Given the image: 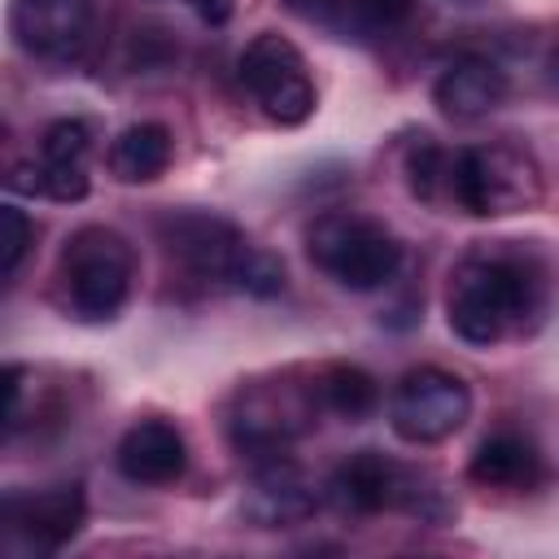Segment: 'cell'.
<instances>
[{
	"instance_id": "cell-18",
	"label": "cell",
	"mask_w": 559,
	"mask_h": 559,
	"mask_svg": "<svg viewBox=\"0 0 559 559\" xmlns=\"http://www.w3.org/2000/svg\"><path fill=\"white\" fill-rule=\"evenodd\" d=\"M175 157V135L162 122H131L114 135L105 162L118 183H153Z\"/></svg>"
},
{
	"instance_id": "cell-6",
	"label": "cell",
	"mask_w": 559,
	"mask_h": 559,
	"mask_svg": "<svg viewBox=\"0 0 559 559\" xmlns=\"http://www.w3.org/2000/svg\"><path fill=\"white\" fill-rule=\"evenodd\" d=\"M546 197L542 166L528 148L511 140H489L454 148V210L472 218L528 214Z\"/></svg>"
},
{
	"instance_id": "cell-4",
	"label": "cell",
	"mask_w": 559,
	"mask_h": 559,
	"mask_svg": "<svg viewBox=\"0 0 559 559\" xmlns=\"http://www.w3.org/2000/svg\"><path fill=\"white\" fill-rule=\"evenodd\" d=\"M328 502L341 515H380V511H406L424 524H445L454 515V502L445 485L428 472H415L380 450H358L349 454L332 480H328Z\"/></svg>"
},
{
	"instance_id": "cell-16",
	"label": "cell",
	"mask_w": 559,
	"mask_h": 559,
	"mask_svg": "<svg viewBox=\"0 0 559 559\" xmlns=\"http://www.w3.org/2000/svg\"><path fill=\"white\" fill-rule=\"evenodd\" d=\"M511 83H507V70L480 52H467V57H454L437 83H432V100L445 118H485L489 109H498L507 100Z\"/></svg>"
},
{
	"instance_id": "cell-14",
	"label": "cell",
	"mask_w": 559,
	"mask_h": 559,
	"mask_svg": "<svg viewBox=\"0 0 559 559\" xmlns=\"http://www.w3.org/2000/svg\"><path fill=\"white\" fill-rule=\"evenodd\" d=\"M301 22L341 44H376L406 26L415 0H284Z\"/></svg>"
},
{
	"instance_id": "cell-11",
	"label": "cell",
	"mask_w": 559,
	"mask_h": 559,
	"mask_svg": "<svg viewBox=\"0 0 559 559\" xmlns=\"http://www.w3.org/2000/svg\"><path fill=\"white\" fill-rule=\"evenodd\" d=\"M96 31V0H13L9 35L35 61H79Z\"/></svg>"
},
{
	"instance_id": "cell-2",
	"label": "cell",
	"mask_w": 559,
	"mask_h": 559,
	"mask_svg": "<svg viewBox=\"0 0 559 559\" xmlns=\"http://www.w3.org/2000/svg\"><path fill=\"white\" fill-rule=\"evenodd\" d=\"M157 240L166 258L205 288H227L245 297H280L284 293V262L258 249L231 218L210 210H166L157 218Z\"/></svg>"
},
{
	"instance_id": "cell-15",
	"label": "cell",
	"mask_w": 559,
	"mask_h": 559,
	"mask_svg": "<svg viewBox=\"0 0 559 559\" xmlns=\"http://www.w3.org/2000/svg\"><path fill=\"white\" fill-rule=\"evenodd\" d=\"M114 463L131 485H175L188 467V441L170 419H140L122 432Z\"/></svg>"
},
{
	"instance_id": "cell-9",
	"label": "cell",
	"mask_w": 559,
	"mask_h": 559,
	"mask_svg": "<svg viewBox=\"0 0 559 559\" xmlns=\"http://www.w3.org/2000/svg\"><path fill=\"white\" fill-rule=\"evenodd\" d=\"M472 419V389L445 367H411L389 397V428L406 445L450 441Z\"/></svg>"
},
{
	"instance_id": "cell-13",
	"label": "cell",
	"mask_w": 559,
	"mask_h": 559,
	"mask_svg": "<svg viewBox=\"0 0 559 559\" xmlns=\"http://www.w3.org/2000/svg\"><path fill=\"white\" fill-rule=\"evenodd\" d=\"M314 507H319V489L301 472V463H293L288 454L253 463V480L245 485V498H240V515L253 528L301 524L314 515Z\"/></svg>"
},
{
	"instance_id": "cell-10",
	"label": "cell",
	"mask_w": 559,
	"mask_h": 559,
	"mask_svg": "<svg viewBox=\"0 0 559 559\" xmlns=\"http://www.w3.org/2000/svg\"><path fill=\"white\" fill-rule=\"evenodd\" d=\"M87 520L83 485H52L39 493H9L0 507L4 550L17 555H57L66 542L79 537Z\"/></svg>"
},
{
	"instance_id": "cell-8",
	"label": "cell",
	"mask_w": 559,
	"mask_h": 559,
	"mask_svg": "<svg viewBox=\"0 0 559 559\" xmlns=\"http://www.w3.org/2000/svg\"><path fill=\"white\" fill-rule=\"evenodd\" d=\"M240 83L253 96V105L280 127H301L314 114V100H319L301 48L293 39L275 35V31H262L245 44Z\"/></svg>"
},
{
	"instance_id": "cell-7",
	"label": "cell",
	"mask_w": 559,
	"mask_h": 559,
	"mask_svg": "<svg viewBox=\"0 0 559 559\" xmlns=\"http://www.w3.org/2000/svg\"><path fill=\"white\" fill-rule=\"evenodd\" d=\"M306 253H310L314 271H323L332 284H341L349 293L389 288L402 271V240L384 223H376L367 214H345V210L310 223Z\"/></svg>"
},
{
	"instance_id": "cell-5",
	"label": "cell",
	"mask_w": 559,
	"mask_h": 559,
	"mask_svg": "<svg viewBox=\"0 0 559 559\" xmlns=\"http://www.w3.org/2000/svg\"><path fill=\"white\" fill-rule=\"evenodd\" d=\"M323 411L319 384L297 380L293 371L271 376V380H249L236 389L227 406V441L240 459H280L293 450L297 437L314 428V415Z\"/></svg>"
},
{
	"instance_id": "cell-3",
	"label": "cell",
	"mask_w": 559,
	"mask_h": 559,
	"mask_svg": "<svg viewBox=\"0 0 559 559\" xmlns=\"http://www.w3.org/2000/svg\"><path fill=\"white\" fill-rule=\"evenodd\" d=\"M135 284V249L122 231L87 223L79 227L57 258V297L61 310L79 323H109Z\"/></svg>"
},
{
	"instance_id": "cell-12",
	"label": "cell",
	"mask_w": 559,
	"mask_h": 559,
	"mask_svg": "<svg viewBox=\"0 0 559 559\" xmlns=\"http://www.w3.org/2000/svg\"><path fill=\"white\" fill-rule=\"evenodd\" d=\"M87 153H92V131L83 118H57L39 135V157L31 166H17L9 175V188L17 192H39L48 201H83L92 179H87Z\"/></svg>"
},
{
	"instance_id": "cell-24",
	"label": "cell",
	"mask_w": 559,
	"mask_h": 559,
	"mask_svg": "<svg viewBox=\"0 0 559 559\" xmlns=\"http://www.w3.org/2000/svg\"><path fill=\"white\" fill-rule=\"evenodd\" d=\"M459 4H472V0H459Z\"/></svg>"
},
{
	"instance_id": "cell-20",
	"label": "cell",
	"mask_w": 559,
	"mask_h": 559,
	"mask_svg": "<svg viewBox=\"0 0 559 559\" xmlns=\"http://www.w3.org/2000/svg\"><path fill=\"white\" fill-rule=\"evenodd\" d=\"M314 384H319L323 411H332V415L345 419V424H358V419H367V415L380 406V384H376V376L362 371V367H354V362H332V367H323V371L314 376Z\"/></svg>"
},
{
	"instance_id": "cell-22",
	"label": "cell",
	"mask_w": 559,
	"mask_h": 559,
	"mask_svg": "<svg viewBox=\"0 0 559 559\" xmlns=\"http://www.w3.org/2000/svg\"><path fill=\"white\" fill-rule=\"evenodd\" d=\"M192 13L205 22V26H223L231 17V0H192Z\"/></svg>"
},
{
	"instance_id": "cell-19",
	"label": "cell",
	"mask_w": 559,
	"mask_h": 559,
	"mask_svg": "<svg viewBox=\"0 0 559 559\" xmlns=\"http://www.w3.org/2000/svg\"><path fill=\"white\" fill-rule=\"evenodd\" d=\"M406 183H411V197L424 201L428 210L454 214V148L428 135L415 140L406 148Z\"/></svg>"
},
{
	"instance_id": "cell-1",
	"label": "cell",
	"mask_w": 559,
	"mask_h": 559,
	"mask_svg": "<svg viewBox=\"0 0 559 559\" xmlns=\"http://www.w3.org/2000/svg\"><path fill=\"white\" fill-rule=\"evenodd\" d=\"M550 310V271L515 245L472 249L445 288V323L463 345L489 349L542 328Z\"/></svg>"
},
{
	"instance_id": "cell-21",
	"label": "cell",
	"mask_w": 559,
	"mask_h": 559,
	"mask_svg": "<svg viewBox=\"0 0 559 559\" xmlns=\"http://www.w3.org/2000/svg\"><path fill=\"white\" fill-rule=\"evenodd\" d=\"M0 262H4V280H13L17 275V266H22V258H26V249H31V218L9 201V205H0Z\"/></svg>"
},
{
	"instance_id": "cell-17",
	"label": "cell",
	"mask_w": 559,
	"mask_h": 559,
	"mask_svg": "<svg viewBox=\"0 0 559 559\" xmlns=\"http://www.w3.org/2000/svg\"><path fill=\"white\" fill-rule=\"evenodd\" d=\"M467 476L485 489H533L542 480V454L524 432H493L476 445Z\"/></svg>"
},
{
	"instance_id": "cell-23",
	"label": "cell",
	"mask_w": 559,
	"mask_h": 559,
	"mask_svg": "<svg viewBox=\"0 0 559 559\" xmlns=\"http://www.w3.org/2000/svg\"><path fill=\"white\" fill-rule=\"evenodd\" d=\"M546 87H550V92L559 96V48H555V52L546 57Z\"/></svg>"
}]
</instances>
